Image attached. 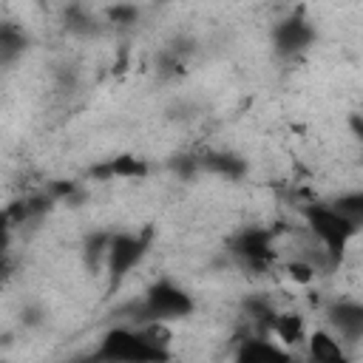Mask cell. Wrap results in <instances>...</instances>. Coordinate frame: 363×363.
<instances>
[{
  "mask_svg": "<svg viewBox=\"0 0 363 363\" xmlns=\"http://www.w3.org/2000/svg\"><path fill=\"white\" fill-rule=\"evenodd\" d=\"M170 349H159L142 337L139 329L113 326L102 335L91 363H167Z\"/></svg>",
  "mask_w": 363,
  "mask_h": 363,
  "instance_id": "1",
  "label": "cell"
},
{
  "mask_svg": "<svg viewBox=\"0 0 363 363\" xmlns=\"http://www.w3.org/2000/svg\"><path fill=\"white\" fill-rule=\"evenodd\" d=\"M303 218H306L309 233L320 241V250H323V255H326V261H329L332 267L343 258L349 241H352V238L357 235V230H360V227H354L352 221H346L340 213H335L329 204H306V207H303Z\"/></svg>",
  "mask_w": 363,
  "mask_h": 363,
  "instance_id": "2",
  "label": "cell"
},
{
  "mask_svg": "<svg viewBox=\"0 0 363 363\" xmlns=\"http://www.w3.org/2000/svg\"><path fill=\"white\" fill-rule=\"evenodd\" d=\"M153 230L142 233H111L108 250H105V267H108V289L113 292L145 258L150 247Z\"/></svg>",
  "mask_w": 363,
  "mask_h": 363,
  "instance_id": "3",
  "label": "cell"
},
{
  "mask_svg": "<svg viewBox=\"0 0 363 363\" xmlns=\"http://www.w3.org/2000/svg\"><path fill=\"white\" fill-rule=\"evenodd\" d=\"M193 309H196L193 295L187 289H182L179 284L162 278V281H156L145 292V301L139 306V312H142V320L139 323H147V320H159V323L182 320V318H190Z\"/></svg>",
  "mask_w": 363,
  "mask_h": 363,
  "instance_id": "4",
  "label": "cell"
},
{
  "mask_svg": "<svg viewBox=\"0 0 363 363\" xmlns=\"http://www.w3.org/2000/svg\"><path fill=\"white\" fill-rule=\"evenodd\" d=\"M230 255L247 272H267L275 261L272 233L264 230V227H247V230L235 233L233 241H230Z\"/></svg>",
  "mask_w": 363,
  "mask_h": 363,
  "instance_id": "5",
  "label": "cell"
},
{
  "mask_svg": "<svg viewBox=\"0 0 363 363\" xmlns=\"http://www.w3.org/2000/svg\"><path fill=\"white\" fill-rule=\"evenodd\" d=\"M315 40V28L303 17H286L272 28V48L281 60H292L303 54Z\"/></svg>",
  "mask_w": 363,
  "mask_h": 363,
  "instance_id": "6",
  "label": "cell"
},
{
  "mask_svg": "<svg viewBox=\"0 0 363 363\" xmlns=\"http://www.w3.org/2000/svg\"><path fill=\"white\" fill-rule=\"evenodd\" d=\"M329 318V332L337 337V340H346V343H357L360 335H363V306L357 301H337L329 306L326 312Z\"/></svg>",
  "mask_w": 363,
  "mask_h": 363,
  "instance_id": "7",
  "label": "cell"
},
{
  "mask_svg": "<svg viewBox=\"0 0 363 363\" xmlns=\"http://www.w3.org/2000/svg\"><path fill=\"white\" fill-rule=\"evenodd\" d=\"M295 357L264 335L244 337L235 349V363H292Z\"/></svg>",
  "mask_w": 363,
  "mask_h": 363,
  "instance_id": "8",
  "label": "cell"
},
{
  "mask_svg": "<svg viewBox=\"0 0 363 363\" xmlns=\"http://www.w3.org/2000/svg\"><path fill=\"white\" fill-rule=\"evenodd\" d=\"M306 349H309V363H349L343 343L329 329H315L306 337Z\"/></svg>",
  "mask_w": 363,
  "mask_h": 363,
  "instance_id": "9",
  "label": "cell"
},
{
  "mask_svg": "<svg viewBox=\"0 0 363 363\" xmlns=\"http://www.w3.org/2000/svg\"><path fill=\"white\" fill-rule=\"evenodd\" d=\"M147 162L133 156V153H122V156H113L102 164H96L91 170V176L96 179H145L147 176Z\"/></svg>",
  "mask_w": 363,
  "mask_h": 363,
  "instance_id": "10",
  "label": "cell"
},
{
  "mask_svg": "<svg viewBox=\"0 0 363 363\" xmlns=\"http://www.w3.org/2000/svg\"><path fill=\"white\" fill-rule=\"evenodd\" d=\"M199 167H204L207 173H216V176H221V179H227V182H238V179H244V173H247V162H244L241 156H235V153H227V150L204 153V156L199 159Z\"/></svg>",
  "mask_w": 363,
  "mask_h": 363,
  "instance_id": "11",
  "label": "cell"
},
{
  "mask_svg": "<svg viewBox=\"0 0 363 363\" xmlns=\"http://www.w3.org/2000/svg\"><path fill=\"white\" fill-rule=\"evenodd\" d=\"M28 48V37L17 23H0V65H14Z\"/></svg>",
  "mask_w": 363,
  "mask_h": 363,
  "instance_id": "12",
  "label": "cell"
},
{
  "mask_svg": "<svg viewBox=\"0 0 363 363\" xmlns=\"http://www.w3.org/2000/svg\"><path fill=\"white\" fill-rule=\"evenodd\" d=\"M278 340H284L286 346L292 343H301L306 340V329H303V318L295 315V312H278L275 320H272V329H269Z\"/></svg>",
  "mask_w": 363,
  "mask_h": 363,
  "instance_id": "13",
  "label": "cell"
},
{
  "mask_svg": "<svg viewBox=\"0 0 363 363\" xmlns=\"http://www.w3.org/2000/svg\"><path fill=\"white\" fill-rule=\"evenodd\" d=\"M329 207H332L335 213H340L346 221H352L354 227H360V224H363V193H360V190H352V193L337 196Z\"/></svg>",
  "mask_w": 363,
  "mask_h": 363,
  "instance_id": "14",
  "label": "cell"
},
{
  "mask_svg": "<svg viewBox=\"0 0 363 363\" xmlns=\"http://www.w3.org/2000/svg\"><path fill=\"white\" fill-rule=\"evenodd\" d=\"M65 28H68L71 34L88 37V34L96 31V17H94L88 9H82V6H71V9L65 11Z\"/></svg>",
  "mask_w": 363,
  "mask_h": 363,
  "instance_id": "15",
  "label": "cell"
},
{
  "mask_svg": "<svg viewBox=\"0 0 363 363\" xmlns=\"http://www.w3.org/2000/svg\"><path fill=\"white\" fill-rule=\"evenodd\" d=\"M286 272H289V278L295 281V284H309L315 275H318V269L306 261V258H298V261H289L286 264Z\"/></svg>",
  "mask_w": 363,
  "mask_h": 363,
  "instance_id": "16",
  "label": "cell"
},
{
  "mask_svg": "<svg viewBox=\"0 0 363 363\" xmlns=\"http://www.w3.org/2000/svg\"><path fill=\"white\" fill-rule=\"evenodd\" d=\"M108 238H111V233H102V235H94V238L88 241V247H85V255H88V261H91V267H96L99 261H105V250H108Z\"/></svg>",
  "mask_w": 363,
  "mask_h": 363,
  "instance_id": "17",
  "label": "cell"
},
{
  "mask_svg": "<svg viewBox=\"0 0 363 363\" xmlns=\"http://www.w3.org/2000/svg\"><path fill=\"white\" fill-rule=\"evenodd\" d=\"M108 20L111 23H119V26L136 23L139 20V9L136 6H113V9H108Z\"/></svg>",
  "mask_w": 363,
  "mask_h": 363,
  "instance_id": "18",
  "label": "cell"
}]
</instances>
